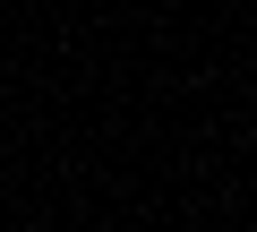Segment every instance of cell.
Masks as SVG:
<instances>
[{"label": "cell", "instance_id": "obj_1", "mask_svg": "<svg viewBox=\"0 0 257 232\" xmlns=\"http://www.w3.org/2000/svg\"><path fill=\"white\" fill-rule=\"evenodd\" d=\"M248 232H257V223H248Z\"/></svg>", "mask_w": 257, "mask_h": 232}]
</instances>
